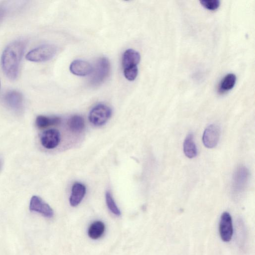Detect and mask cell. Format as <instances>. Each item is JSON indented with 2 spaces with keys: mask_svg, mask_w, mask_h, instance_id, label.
I'll return each mask as SVG.
<instances>
[{
  "mask_svg": "<svg viewBox=\"0 0 255 255\" xmlns=\"http://www.w3.org/2000/svg\"><path fill=\"white\" fill-rule=\"evenodd\" d=\"M25 45L24 40H15L8 44L2 53V69L6 76L11 80L16 79L18 76L20 63Z\"/></svg>",
  "mask_w": 255,
  "mask_h": 255,
  "instance_id": "obj_1",
  "label": "cell"
},
{
  "mask_svg": "<svg viewBox=\"0 0 255 255\" xmlns=\"http://www.w3.org/2000/svg\"><path fill=\"white\" fill-rule=\"evenodd\" d=\"M57 48L53 44H44L29 51L26 59L30 61L41 62L52 59L56 54Z\"/></svg>",
  "mask_w": 255,
  "mask_h": 255,
  "instance_id": "obj_2",
  "label": "cell"
},
{
  "mask_svg": "<svg viewBox=\"0 0 255 255\" xmlns=\"http://www.w3.org/2000/svg\"><path fill=\"white\" fill-rule=\"evenodd\" d=\"M110 71V63L106 57L100 58L97 61L93 73L90 83L98 86L102 83L108 77Z\"/></svg>",
  "mask_w": 255,
  "mask_h": 255,
  "instance_id": "obj_3",
  "label": "cell"
},
{
  "mask_svg": "<svg viewBox=\"0 0 255 255\" xmlns=\"http://www.w3.org/2000/svg\"><path fill=\"white\" fill-rule=\"evenodd\" d=\"M112 114V111L110 107L104 104H99L90 112L89 119L93 125L100 126L109 120Z\"/></svg>",
  "mask_w": 255,
  "mask_h": 255,
  "instance_id": "obj_4",
  "label": "cell"
},
{
  "mask_svg": "<svg viewBox=\"0 0 255 255\" xmlns=\"http://www.w3.org/2000/svg\"><path fill=\"white\" fill-rule=\"evenodd\" d=\"M249 171L244 166H239L235 170L232 182V189L234 194L239 195L245 189L249 178Z\"/></svg>",
  "mask_w": 255,
  "mask_h": 255,
  "instance_id": "obj_5",
  "label": "cell"
},
{
  "mask_svg": "<svg viewBox=\"0 0 255 255\" xmlns=\"http://www.w3.org/2000/svg\"><path fill=\"white\" fill-rule=\"evenodd\" d=\"M4 103L5 105L13 112L20 113L23 108V97L22 94L16 90H11L4 96Z\"/></svg>",
  "mask_w": 255,
  "mask_h": 255,
  "instance_id": "obj_6",
  "label": "cell"
},
{
  "mask_svg": "<svg viewBox=\"0 0 255 255\" xmlns=\"http://www.w3.org/2000/svg\"><path fill=\"white\" fill-rule=\"evenodd\" d=\"M220 136V128L216 124H211L205 129L202 136L203 143L209 148L215 147L218 144Z\"/></svg>",
  "mask_w": 255,
  "mask_h": 255,
  "instance_id": "obj_7",
  "label": "cell"
},
{
  "mask_svg": "<svg viewBox=\"0 0 255 255\" xmlns=\"http://www.w3.org/2000/svg\"><path fill=\"white\" fill-rule=\"evenodd\" d=\"M219 233L223 241L228 242L231 240L233 229L232 217L228 212H224L221 216Z\"/></svg>",
  "mask_w": 255,
  "mask_h": 255,
  "instance_id": "obj_8",
  "label": "cell"
},
{
  "mask_svg": "<svg viewBox=\"0 0 255 255\" xmlns=\"http://www.w3.org/2000/svg\"><path fill=\"white\" fill-rule=\"evenodd\" d=\"M29 209L33 212H37L42 216L50 218L53 217L54 213L52 209L40 197L33 196L30 201Z\"/></svg>",
  "mask_w": 255,
  "mask_h": 255,
  "instance_id": "obj_9",
  "label": "cell"
},
{
  "mask_svg": "<svg viewBox=\"0 0 255 255\" xmlns=\"http://www.w3.org/2000/svg\"><path fill=\"white\" fill-rule=\"evenodd\" d=\"M40 141L45 148L53 149L58 145L60 141V132L55 129L46 130L42 133Z\"/></svg>",
  "mask_w": 255,
  "mask_h": 255,
  "instance_id": "obj_10",
  "label": "cell"
},
{
  "mask_svg": "<svg viewBox=\"0 0 255 255\" xmlns=\"http://www.w3.org/2000/svg\"><path fill=\"white\" fill-rule=\"evenodd\" d=\"M70 70L73 74L79 76H85L93 71V67L88 62L77 59L74 60L70 65Z\"/></svg>",
  "mask_w": 255,
  "mask_h": 255,
  "instance_id": "obj_11",
  "label": "cell"
},
{
  "mask_svg": "<svg viewBox=\"0 0 255 255\" xmlns=\"http://www.w3.org/2000/svg\"><path fill=\"white\" fill-rule=\"evenodd\" d=\"M140 59V54L137 51L132 49L126 50L122 57V63L123 69L137 67Z\"/></svg>",
  "mask_w": 255,
  "mask_h": 255,
  "instance_id": "obj_12",
  "label": "cell"
},
{
  "mask_svg": "<svg viewBox=\"0 0 255 255\" xmlns=\"http://www.w3.org/2000/svg\"><path fill=\"white\" fill-rule=\"evenodd\" d=\"M86 191V187L84 184L79 182L75 183L72 186L69 199L70 205L73 207L78 205L85 196Z\"/></svg>",
  "mask_w": 255,
  "mask_h": 255,
  "instance_id": "obj_13",
  "label": "cell"
},
{
  "mask_svg": "<svg viewBox=\"0 0 255 255\" xmlns=\"http://www.w3.org/2000/svg\"><path fill=\"white\" fill-rule=\"evenodd\" d=\"M183 151L185 155L189 158L195 157L197 154V149L194 141L192 133L188 134L183 143Z\"/></svg>",
  "mask_w": 255,
  "mask_h": 255,
  "instance_id": "obj_14",
  "label": "cell"
},
{
  "mask_svg": "<svg viewBox=\"0 0 255 255\" xmlns=\"http://www.w3.org/2000/svg\"><path fill=\"white\" fill-rule=\"evenodd\" d=\"M105 230L104 223L101 221H96L89 226L88 231V236L90 238L96 240L102 237Z\"/></svg>",
  "mask_w": 255,
  "mask_h": 255,
  "instance_id": "obj_15",
  "label": "cell"
},
{
  "mask_svg": "<svg viewBox=\"0 0 255 255\" xmlns=\"http://www.w3.org/2000/svg\"><path fill=\"white\" fill-rule=\"evenodd\" d=\"M61 122L59 117L53 116L47 117L39 115L36 117L35 124L37 127L40 128H45L49 126L58 125Z\"/></svg>",
  "mask_w": 255,
  "mask_h": 255,
  "instance_id": "obj_16",
  "label": "cell"
},
{
  "mask_svg": "<svg viewBox=\"0 0 255 255\" xmlns=\"http://www.w3.org/2000/svg\"><path fill=\"white\" fill-rule=\"evenodd\" d=\"M68 126L73 132H81L85 128V121L83 117L79 115L71 117L67 122Z\"/></svg>",
  "mask_w": 255,
  "mask_h": 255,
  "instance_id": "obj_17",
  "label": "cell"
},
{
  "mask_svg": "<svg viewBox=\"0 0 255 255\" xmlns=\"http://www.w3.org/2000/svg\"><path fill=\"white\" fill-rule=\"evenodd\" d=\"M236 81V75L230 73L226 75L220 83V89L222 91H227L232 89L235 85Z\"/></svg>",
  "mask_w": 255,
  "mask_h": 255,
  "instance_id": "obj_18",
  "label": "cell"
},
{
  "mask_svg": "<svg viewBox=\"0 0 255 255\" xmlns=\"http://www.w3.org/2000/svg\"><path fill=\"white\" fill-rule=\"evenodd\" d=\"M106 202L109 209L116 216H120L121 211L116 204L112 194L109 191L106 193Z\"/></svg>",
  "mask_w": 255,
  "mask_h": 255,
  "instance_id": "obj_19",
  "label": "cell"
},
{
  "mask_svg": "<svg viewBox=\"0 0 255 255\" xmlns=\"http://www.w3.org/2000/svg\"><path fill=\"white\" fill-rule=\"evenodd\" d=\"M200 3L204 7L211 10L217 9L220 6V1L218 0H202Z\"/></svg>",
  "mask_w": 255,
  "mask_h": 255,
  "instance_id": "obj_20",
  "label": "cell"
},
{
  "mask_svg": "<svg viewBox=\"0 0 255 255\" xmlns=\"http://www.w3.org/2000/svg\"><path fill=\"white\" fill-rule=\"evenodd\" d=\"M124 74L125 78L128 81H133L135 79L138 74L137 67L124 70Z\"/></svg>",
  "mask_w": 255,
  "mask_h": 255,
  "instance_id": "obj_21",
  "label": "cell"
}]
</instances>
